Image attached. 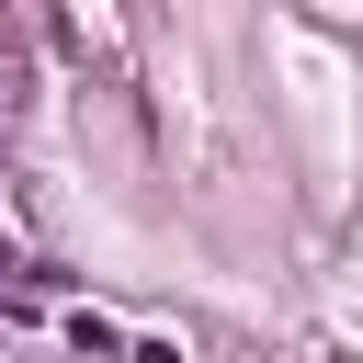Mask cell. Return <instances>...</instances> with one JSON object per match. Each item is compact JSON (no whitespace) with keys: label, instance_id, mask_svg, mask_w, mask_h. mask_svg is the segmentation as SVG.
<instances>
[]
</instances>
